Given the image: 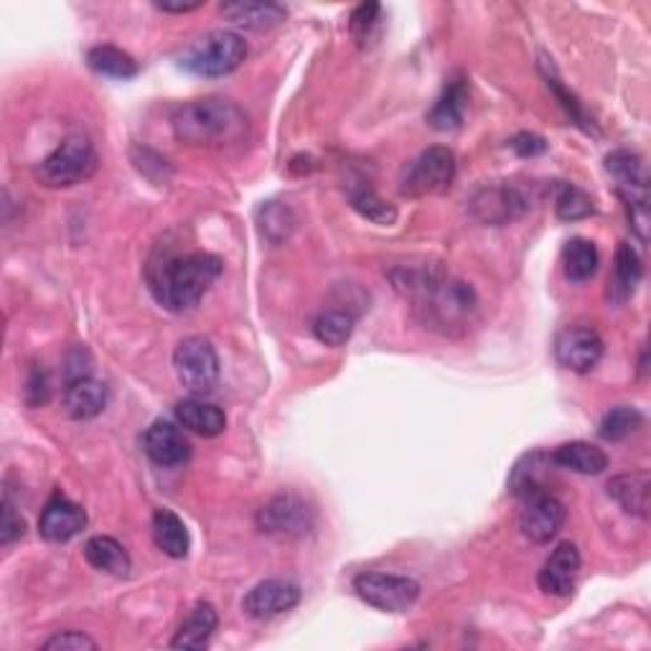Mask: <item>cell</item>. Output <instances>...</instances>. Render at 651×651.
Returning a JSON list of instances; mask_svg holds the SVG:
<instances>
[{"label": "cell", "instance_id": "obj_1", "mask_svg": "<svg viewBox=\"0 0 651 651\" xmlns=\"http://www.w3.org/2000/svg\"><path fill=\"white\" fill-rule=\"evenodd\" d=\"M390 278L397 293L410 301L415 316L438 334H464L476 316L474 288L438 265H399Z\"/></svg>", "mask_w": 651, "mask_h": 651}, {"label": "cell", "instance_id": "obj_2", "mask_svg": "<svg viewBox=\"0 0 651 651\" xmlns=\"http://www.w3.org/2000/svg\"><path fill=\"white\" fill-rule=\"evenodd\" d=\"M171 125H174V136L188 146H240L245 143L249 132L245 109L219 97L186 102L176 109Z\"/></svg>", "mask_w": 651, "mask_h": 651}, {"label": "cell", "instance_id": "obj_3", "mask_svg": "<svg viewBox=\"0 0 651 651\" xmlns=\"http://www.w3.org/2000/svg\"><path fill=\"white\" fill-rule=\"evenodd\" d=\"M222 260L209 253L166 257L151 270V290L163 309L184 313L201 301L204 293L222 276Z\"/></svg>", "mask_w": 651, "mask_h": 651}, {"label": "cell", "instance_id": "obj_4", "mask_svg": "<svg viewBox=\"0 0 651 651\" xmlns=\"http://www.w3.org/2000/svg\"><path fill=\"white\" fill-rule=\"evenodd\" d=\"M97 151L84 136H69L36 166L38 184L46 188H69L94 176Z\"/></svg>", "mask_w": 651, "mask_h": 651}, {"label": "cell", "instance_id": "obj_5", "mask_svg": "<svg viewBox=\"0 0 651 651\" xmlns=\"http://www.w3.org/2000/svg\"><path fill=\"white\" fill-rule=\"evenodd\" d=\"M247 57V44L234 31H211L188 46L182 67L199 77H226Z\"/></svg>", "mask_w": 651, "mask_h": 651}, {"label": "cell", "instance_id": "obj_6", "mask_svg": "<svg viewBox=\"0 0 651 651\" xmlns=\"http://www.w3.org/2000/svg\"><path fill=\"white\" fill-rule=\"evenodd\" d=\"M453 178H456V155L449 148L433 146L407 163L399 178V194L410 199L443 194L451 188Z\"/></svg>", "mask_w": 651, "mask_h": 651}, {"label": "cell", "instance_id": "obj_7", "mask_svg": "<svg viewBox=\"0 0 651 651\" xmlns=\"http://www.w3.org/2000/svg\"><path fill=\"white\" fill-rule=\"evenodd\" d=\"M174 370L191 395H209L219 382L217 349L204 336H188L174 351Z\"/></svg>", "mask_w": 651, "mask_h": 651}, {"label": "cell", "instance_id": "obj_8", "mask_svg": "<svg viewBox=\"0 0 651 651\" xmlns=\"http://www.w3.org/2000/svg\"><path fill=\"white\" fill-rule=\"evenodd\" d=\"M354 591L359 598L370 606L387 611V614H403L412 608L420 595V585L407 576H390V572H362L354 578Z\"/></svg>", "mask_w": 651, "mask_h": 651}, {"label": "cell", "instance_id": "obj_9", "mask_svg": "<svg viewBox=\"0 0 651 651\" xmlns=\"http://www.w3.org/2000/svg\"><path fill=\"white\" fill-rule=\"evenodd\" d=\"M257 527L270 537L298 539L313 530V512L295 493H280L257 512Z\"/></svg>", "mask_w": 651, "mask_h": 651}, {"label": "cell", "instance_id": "obj_10", "mask_svg": "<svg viewBox=\"0 0 651 651\" xmlns=\"http://www.w3.org/2000/svg\"><path fill=\"white\" fill-rule=\"evenodd\" d=\"M520 530L522 535L532 539V543L545 545L550 539L558 537V532L565 524V504L550 491H535L530 497L520 499Z\"/></svg>", "mask_w": 651, "mask_h": 651}, {"label": "cell", "instance_id": "obj_11", "mask_svg": "<svg viewBox=\"0 0 651 651\" xmlns=\"http://www.w3.org/2000/svg\"><path fill=\"white\" fill-rule=\"evenodd\" d=\"M603 357V339L591 326H568L555 336V359L565 370L588 374Z\"/></svg>", "mask_w": 651, "mask_h": 651}, {"label": "cell", "instance_id": "obj_12", "mask_svg": "<svg viewBox=\"0 0 651 651\" xmlns=\"http://www.w3.org/2000/svg\"><path fill=\"white\" fill-rule=\"evenodd\" d=\"M470 214L481 224L501 226L520 219L530 209L527 196L520 188L499 184V186H484L470 196Z\"/></svg>", "mask_w": 651, "mask_h": 651}, {"label": "cell", "instance_id": "obj_13", "mask_svg": "<svg viewBox=\"0 0 651 651\" xmlns=\"http://www.w3.org/2000/svg\"><path fill=\"white\" fill-rule=\"evenodd\" d=\"M606 171L614 178L616 194L624 199L626 209L649 207V174L641 155L631 151H614L606 159Z\"/></svg>", "mask_w": 651, "mask_h": 651}, {"label": "cell", "instance_id": "obj_14", "mask_svg": "<svg viewBox=\"0 0 651 651\" xmlns=\"http://www.w3.org/2000/svg\"><path fill=\"white\" fill-rule=\"evenodd\" d=\"M301 588L290 580L270 578L257 583L253 591L245 595L242 601V611L255 621H265V618H276L280 614H288L293 611L298 603H301Z\"/></svg>", "mask_w": 651, "mask_h": 651}, {"label": "cell", "instance_id": "obj_15", "mask_svg": "<svg viewBox=\"0 0 651 651\" xmlns=\"http://www.w3.org/2000/svg\"><path fill=\"white\" fill-rule=\"evenodd\" d=\"M146 456L163 468L182 466L191 458V443L186 441L182 428L168 420H155L143 435Z\"/></svg>", "mask_w": 651, "mask_h": 651}, {"label": "cell", "instance_id": "obj_16", "mask_svg": "<svg viewBox=\"0 0 651 651\" xmlns=\"http://www.w3.org/2000/svg\"><path fill=\"white\" fill-rule=\"evenodd\" d=\"M580 576V553L572 543H562L553 550L550 558L545 560L543 570H539L537 583L539 591L555 598H565L572 593V588L578 583Z\"/></svg>", "mask_w": 651, "mask_h": 651}, {"label": "cell", "instance_id": "obj_17", "mask_svg": "<svg viewBox=\"0 0 651 651\" xmlns=\"http://www.w3.org/2000/svg\"><path fill=\"white\" fill-rule=\"evenodd\" d=\"M84 527H88L84 509L65 497H54L42 512V520H38V535L46 543H69Z\"/></svg>", "mask_w": 651, "mask_h": 651}, {"label": "cell", "instance_id": "obj_18", "mask_svg": "<svg viewBox=\"0 0 651 651\" xmlns=\"http://www.w3.org/2000/svg\"><path fill=\"white\" fill-rule=\"evenodd\" d=\"M65 407L69 418L92 420L107 407V387L105 382L94 380L92 374L72 376L65 387Z\"/></svg>", "mask_w": 651, "mask_h": 651}, {"label": "cell", "instance_id": "obj_19", "mask_svg": "<svg viewBox=\"0 0 651 651\" xmlns=\"http://www.w3.org/2000/svg\"><path fill=\"white\" fill-rule=\"evenodd\" d=\"M606 489H608V497L614 499L626 514L647 520L651 509V476L647 470H633V474L614 476Z\"/></svg>", "mask_w": 651, "mask_h": 651}, {"label": "cell", "instance_id": "obj_20", "mask_svg": "<svg viewBox=\"0 0 651 651\" xmlns=\"http://www.w3.org/2000/svg\"><path fill=\"white\" fill-rule=\"evenodd\" d=\"M176 420L182 422L186 430L201 435V438H217L224 433L226 415L219 410L217 405L207 403L201 397H186L176 405Z\"/></svg>", "mask_w": 651, "mask_h": 651}, {"label": "cell", "instance_id": "obj_21", "mask_svg": "<svg viewBox=\"0 0 651 651\" xmlns=\"http://www.w3.org/2000/svg\"><path fill=\"white\" fill-rule=\"evenodd\" d=\"M466 97H468V88L464 77H453V80L445 84V90L433 109L428 113V125L433 130L441 132H451L458 130L461 123H464V109H466Z\"/></svg>", "mask_w": 651, "mask_h": 651}, {"label": "cell", "instance_id": "obj_22", "mask_svg": "<svg viewBox=\"0 0 651 651\" xmlns=\"http://www.w3.org/2000/svg\"><path fill=\"white\" fill-rule=\"evenodd\" d=\"M550 464L553 456H547L545 451L524 453L512 468V476H509V491H512L516 499L530 497V493L535 491H545L547 476H550Z\"/></svg>", "mask_w": 651, "mask_h": 651}, {"label": "cell", "instance_id": "obj_23", "mask_svg": "<svg viewBox=\"0 0 651 651\" xmlns=\"http://www.w3.org/2000/svg\"><path fill=\"white\" fill-rule=\"evenodd\" d=\"M224 19L234 26L247 31H265L286 21V8L278 3H263V0H237V3L222 5Z\"/></svg>", "mask_w": 651, "mask_h": 651}, {"label": "cell", "instance_id": "obj_24", "mask_svg": "<svg viewBox=\"0 0 651 651\" xmlns=\"http://www.w3.org/2000/svg\"><path fill=\"white\" fill-rule=\"evenodd\" d=\"M219 626V616L217 608L211 603H196V606L188 611L186 621L182 624V629L171 641L174 649H207L211 637H214Z\"/></svg>", "mask_w": 651, "mask_h": 651}, {"label": "cell", "instance_id": "obj_25", "mask_svg": "<svg viewBox=\"0 0 651 651\" xmlns=\"http://www.w3.org/2000/svg\"><path fill=\"white\" fill-rule=\"evenodd\" d=\"M553 464L560 468H568L572 474L598 476L608 468V456L598 449V445L585 443V441H572L560 445V449L553 453Z\"/></svg>", "mask_w": 651, "mask_h": 651}, {"label": "cell", "instance_id": "obj_26", "mask_svg": "<svg viewBox=\"0 0 651 651\" xmlns=\"http://www.w3.org/2000/svg\"><path fill=\"white\" fill-rule=\"evenodd\" d=\"M153 543L163 555L182 560L188 555V530L182 516L171 509H159L153 514Z\"/></svg>", "mask_w": 651, "mask_h": 651}, {"label": "cell", "instance_id": "obj_27", "mask_svg": "<svg viewBox=\"0 0 651 651\" xmlns=\"http://www.w3.org/2000/svg\"><path fill=\"white\" fill-rule=\"evenodd\" d=\"M84 560H88L94 570L107 572V576H128L130 572V555L125 553V547L117 543L115 537L97 535L88 539L84 545Z\"/></svg>", "mask_w": 651, "mask_h": 651}, {"label": "cell", "instance_id": "obj_28", "mask_svg": "<svg viewBox=\"0 0 651 651\" xmlns=\"http://www.w3.org/2000/svg\"><path fill=\"white\" fill-rule=\"evenodd\" d=\"M641 280V260L637 255V249L631 245H624L616 249V260H614V276L608 280V298L614 303H626L633 295Z\"/></svg>", "mask_w": 651, "mask_h": 651}, {"label": "cell", "instance_id": "obj_29", "mask_svg": "<svg viewBox=\"0 0 651 651\" xmlns=\"http://www.w3.org/2000/svg\"><path fill=\"white\" fill-rule=\"evenodd\" d=\"M601 265L598 247L591 240L572 237L562 247V270L570 282H585L595 276Z\"/></svg>", "mask_w": 651, "mask_h": 651}, {"label": "cell", "instance_id": "obj_30", "mask_svg": "<svg viewBox=\"0 0 651 651\" xmlns=\"http://www.w3.org/2000/svg\"><path fill=\"white\" fill-rule=\"evenodd\" d=\"M349 199H351V207H354L359 214H362L364 219H370V222H374V224L390 226L397 222V209L392 207L390 201H384L382 196L370 186V182L351 184Z\"/></svg>", "mask_w": 651, "mask_h": 651}, {"label": "cell", "instance_id": "obj_31", "mask_svg": "<svg viewBox=\"0 0 651 651\" xmlns=\"http://www.w3.org/2000/svg\"><path fill=\"white\" fill-rule=\"evenodd\" d=\"M88 65L92 72L115 77V80H130L138 74L136 59L117 46H94L88 54Z\"/></svg>", "mask_w": 651, "mask_h": 651}, {"label": "cell", "instance_id": "obj_32", "mask_svg": "<svg viewBox=\"0 0 651 651\" xmlns=\"http://www.w3.org/2000/svg\"><path fill=\"white\" fill-rule=\"evenodd\" d=\"M354 324L357 318L349 311H324L313 321V334L326 347H341L354 334Z\"/></svg>", "mask_w": 651, "mask_h": 651}, {"label": "cell", "instance_id": "obj_33", "mask_svg": "<svg viewBox=\"0 0 651 651\" xmlns=\"http://www.w3.org/2000/svg\"><path fill=\"white\" fill-rule=\"evenodd\" d=\"M595 211L593 199L588 196L583 188L572 184H560L558 194H555V214L562 222H578V219L591 217Z\"/></svg>", "mask_w": 651, "mask_h": 651}, {"label": "cell", "instance_id": "obj_34", "mask_svg": "<svg viewBox=\"0 0 651 651\" xmlns=\"http://www.w3.org/2000/svg\"><path fill=\"white\" fill-rule=\"evenodd\" d=\"M644 426V415H641L637 407H614L606 418H603L598 435L603 441H624L629 438L633 430H639Z\"/></svg>", "mask_w": 651, "mask_h": 651}, {"label": "cell", "instance_id": "obj_35", "mask_svg": "<svg viewBox=\"0 0 651 651\" xmlns=\"http://www.w3.org/2000/svg\"><path fill=\"white\" fill-rule=\"evenodd\" d=\"M539 69H543V74H545V80H547V88H550L555 92V97L560 100V105L565 107V113H568L572 117V123L580 125V128H583V130H591V125H588V115L583 113V107H580V102H578L576 94L568 92V88H565V84L560 82L558 69H555L553 59L539 57Z\"/></svg>", "mask_w": 651, "mask_h": 651}, {"label": "cell", "instance_id": "obj_36", "mask_svg": "<svg viewBox=\"0 0 651 651\" xmlns=\"http://www.w3.org/2000/svg\"><path fill=\"white\" fill-rule=\"evenodd\" d=\"M295 226V217L293 211L282 204H268V207L260 209V230L263 234H268V240L280 242L286 240Z\"/></svg>", "mask_w": 651, "mask_h": 651}, {"label": "cell", "instance_id": "obj_37", "mask_svg": "<svg viewBox=\"0 0 651 651\" xmlns=\"http://www.w3.org/2000/svg\"><path fill=\"white\" fill-rule=\"evenodd\" d=\"M380 11L382 8L376 3H364V5H359L354 13H351L349 31L362 46L367 44V38L372 36V28L376 26V21H380Z\"/></svg>", "mask_w": 651, "mask_h": 651}, {"label": "cell", "instance_id": "obj_38", "mask_svg": "<svg viewBox=\"0 0 651 651\" xmlns=\"http://www.w3.org/2000/svg\"><path fill=\"white\" fill-rule=\"evenodd\" d=\"M26 535V522H23V516L15 512L13 501L11 499H3V516H0V545L8 547L13 545L15 539H21Z\"/></svg>", "mask_w": 651, "mask_h": 651}, {"label": "cell", "instance_id": "obj_39", "mask_svg": "<svg viewBox=\"0 0 651 651\" xmlns=\"http://www.w3.org/2000/svg\"><path fill=\"white\" fill-rule=\"evenodd\" d=\"M44 649L46 651H67V649L82 651V649H90L92 651V649H97V641L90 639L88 633H82V631H61V633H57V637H51L49 641H46Z\"/></svg>", "mask_w": 651, "mask_h": 651}, {"label": "cell", "instance_id": "obj_40", "mask_svg": "<svg viewBox=\"0 0 651 651\" xmlns=\"http://www.w3.org/2000/svg\"><path fill=\"white\" fill-rule=\"evenodd\" d=\"M509 146L522 159H535V155H543L547 151V140L543 136H535V132H520Z\"/></svg>", "mask_w": 651, "mask_h": 651}, {"label": "cell", "instance_id": "obj_41", "mask_svg": "<svg viewBox=\"0 0 651 651\" xmlns=\"http://www.w3.org/2000/svg\"><path fill=\"white\" fill-rule=\"evenodd\" d=\"M26 399L31 407L44 405L49 399V380H46L44 370H31L26 382Z\"/></svg>", "mask_w": 651, "mask_h": 651}, {"label": "cell", "instance_id": "obj_42", "mask_svg": "<svg viewBox=\"0 0 651 651\" xmlns=\"http://www.w3.org/2000/svg\"><path fill=\"white\" fill-rule=\"evenodd\" d=\"M155 8L163 13H191L201 8V3H155Z\"/></svg>", "mask_w": 651, "mask_h": 651}]
</instances>
